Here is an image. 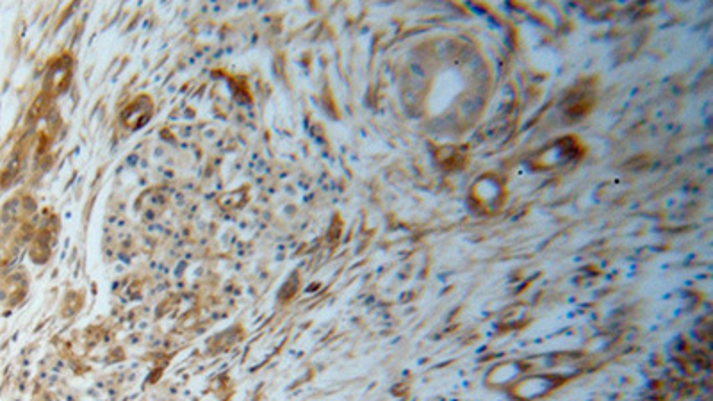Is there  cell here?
<instances>
[{
    "label": "cell",
    "instance_id": "1",
    "mask_svg": "<svg viewBox=\"0 0 713 401\" xmlns=\"http://www.w3.org/2000/svg\"><path fill=\"white\" fill-rule=\"evenodd\" d=\"M582 156V147L574 138H562L544 148L539 156L533 159V168L537 170H555L564 164H569L574 159Z\"/></svg>",
    "mask_w": 713,
    "mask_h": 401
},
{
    "label": "cell",
    "instance_id": "2",
    "mask_svg": "<svg viewBox=\"0 0 713 401\" xmlns=\"http://www.w3.org/2000/svg\"><path fill=\"white\" fill-rule=\"evenodd\" d=\"M566 382V377L555 375V373L530 375V377L523 378V380H519V382L514 385L512 396H516L517 400L523 401L537 400V398H542V396L550 394L551 391H555V389H558L560 385L566 384Z\"/></svg>",
    "mask_w": 713,
    "mask_h": 401
},
{
    "label": "cell",
    "instance_id": "3",
    "mask_svg": "<svg viewBox=\"0 0 713 401\" xmlns=\"http://www.w3.org/2000/svg\"><path fill=\"white\" fill-rule=\"evenodd\" d=\"M154 113V104L152 100L148 97H140L138 100H134L131 106H127V109L123 111L122 122L127 129H140L145 123L150 120V116Z\"/></svg>",
    "mask_w": 713,
    "mask_h": 401
},
{
    "label": "cell",
    "instance_id": "4",
    "mask_svg": "<svg viewBox=\"0 0 713 401\" xmlns=\"http://www.w3.org/2000/svg\"><path fill=\"white\" fill-rule=\"evenodd\" d=\"M592 104H594V95L591 93V88L585 84V86H580V88L571 95V99L567 102V106H569L567 113L576 116V118H580V116L589 113Z\"/></svg>",
    "mask_w": 713,
    "mask_h": 401
},
{
    "label": "cell",
    "instance_id": "5",
    "mask_svg": "<svg viewBox=\"0 0 713 401\" xmlns=\"http://www.w3.org/2000/svg\"><path fill=\"white\" fill-rule=\"evenodd\" d=\"M480 182L484 184V188H487V191L484 189V193H473V197H475L478 204L489 205L494 204L496 200H500V182L496 181L494 177H482Z\"/></svg>",
    "mask_w": 713,
    "mask_h": 401
}]
</instances>
